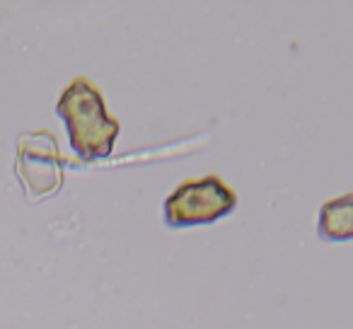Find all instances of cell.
I'll return each instance as SVG.
<instances>
[{"label": "cell", "mask_w": 353, "mask_h": 329, "mask_svg": "<svg viewBox=\"0 0 353 329\" xmlns=\"http://www.w3.org/2000/svg\"><path fill=\"white\" fill-rule=\"evenodd\" d=\"M317 235L324 242L353 240V192L327 199L317 213Z\"/></svg>", "instance_id": "cell-4"}, {"label": "cell", "mask_w": 353, "mask_h": 329, "mask_svg": "<svg viewBox=\"0 0 353 329\" xmlns=\"http://www.w3.org/2000/svg\"><path fill=\"white\" fill-rule=\"evenodd\" d=\"M56 114L68 128L70 148L83 160H99L112 155L121 123L107 112V102L92 80L83 75L75 78L61 94Z\"/></svg>", "instance_id": "cell-1"}, {"label": "cell", "mask_w": 353, "mask_h": 329, "mask_svg": "<svg viewBox=\"0 0 353 329\" xmlns=\"http://www.w3.org/2000/svg\"><path fill=\"white\" fill-rule=\"evenodd\" d=\"M237 208V194L218 175L184 179L162 203V218L172 230L211 226Z\"/></svg>", "instance_id": "cell-2"}, {"label": "cell", "mask_w": 353, "mask_h": 329, "mask_svg": "<svg viewBox=\"0 0 353 329\" xmlns=\"http://www.w3.org/2000/svg\"><path fill=\"white\" fill-rule=\"evenodd\" d=\"M17 172L32 199L59 192L63 182V160L51 133H27L17 143Z\"/></svg>", "instance_id": "cell-3"}]
</instances>
